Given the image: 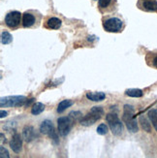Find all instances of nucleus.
Returning a JSON list of instances; mask_svg holds the SVG:
<instances>
[{
  "label": "nucleus",
  "instance_id": "11",
  "mask_svg": "<svg viewBox=\"0 0 157 158\" xmlns=\"http://www.w3.org/2000/svg\"><path fill=\"white\" fill-rule=\"evenodd\" d=\"M86 97L88 100H91L93 102H100L105 99L106 94L104 92H87Z\"/></svg>",
  "mask_w": 157,
  "mask_h": 158
},
{
  "label": "nucleus",
  "instance_id": "7",
  "mask_svg": "<svg viewBox=\"0 0 157 158\" xmlns=\"http://www.w3.org/2000/svg\"><path fill=\"white\" fill-rule=\"evenodd\" d=\"M20 19H22V14L18 11H13L6 15L5 23L7 24V26L14 28V27H17L20 23Z\"/></svg>",
  "mask_w": 157,
  "mask_h": 158
},
{
  "label": "nucleus",
  "instance_id": "9",
  "mask_svg": "<svg viewBox=\"0 0 157 158\" xmlns=\"http://www.w3.org/2000/svg\"><path fill=\"white\" fill-rule=\"evenodd\" d=\"M23 139L25 142H27V143L32 142L36 137L35 130H34V128L32 126H25L23 131Z\"/></svg>",
  "mask_w": 157,
  "mask_h": 158
},
{
  "label": "nucleus",
  "instance_id": "2",
  "mask_svg": "<svg viewBox=\"0 0 157 158\" xmlns=\"http://www.w3.org/2000/svg\"><path fill=\"white\" fill-rule=\"evenodd\" d=\"M104 114V110L102 107H93L90 112L88 113L85 118L81 119V124L84 126H90L93 125L98 119L102 118V115Z\"/></svg>",
  "mask_w": 157,
  "mask_h": 158
},
{
  "label": "nucleus",
  "instance_id": "21",
  "mask_svg": "<svg viewBox=\"0 0 157 158\" xmlns=\"http://www.w3.org/2000/svg\"><path fill=\"white\" fill-rule=\"evenodd\" d=\"M97 133L99 135H106L108 133V126L104 123H102L97 127Z\"/></svg>",
  "mask_w": 157,
  "mask_h": 158
},
{
  "label": "nucleus",
  "instance_id": "4",
  "mask_svg": "<svg viewBox=\"0 0 157 158\" xmlns=\"http://www.w3.org/2000/svg\"><path fill=\"white\" fill-rule=\"evenodd\" d=\"M106 120L109 126L111 128V131L114 136H120L123 132V124L119 120L118 116L115 114H109L106 116Z\"/></svg>",
  "mask_w": 157,
  "mask_h": 158
},
{
  "label": "nucleus",
  "instance_id": "25",
  "mask_svg": "<svg viewBox=\"0 0 157 158\" xmlns=\"http://www.w3.org/2000/svg\"><path fill=\"white\" fill-rule=\"evenodd\" d=\"M7 114H8V113L5 112V111H1V113H0V118H4L7 116Z\"/></svg>",
  "mask_w": 157,
  "mask_h": 158
},
{
  "label": "nucleus",
  "instance_id": "12",
  "mask_svg": "<svg viewBox=\"0 0 157 158\" xmlns=\"http://www.w3.org/2000/svg\"><path fill=\"white\" fill-rule=\"evenodd\" d=\"M35 23V18L30 13H25L23 16V25L24 27H30Z\"/></svg>",
  "mask_w": 157,
  "mask_h": 158
},
{
  "label": "nucleus",
  "instance_id": "27",
  "mask_svg": "<svg viewBox=\"0 0 157 158\" xmlns=\"http://www.w3.org/2000/svg\"><path fill=\"white\" fill-rule=\"evenodd\" d=\"M153 65H154V67H156L157 68V56L154 58V60H153Z\"/></svg>",
  "mask_w": 157,
  "mask_h": 158
},
{
  "label": "nucleus",
  "instance_id": "14",
  "mask_svg": "<svg viewBox=\"0 0 157 158\" xmlns=\"http://www.w3.org/2000/svg\"><path fill=\"white\" fill-rule=\"evenodd\" d=\"M45 110V105L43 103H40V102H36L35 104L32 106V109H31V114H34V115H38L40 114L41 113H43Z\"/></svg>",
  "mask_w": 157,
  "mask_h": 158
},
{
  "label": "nucleus",
  "instance_id": "17",
  "mask_svg": "<svg viewBox=\"0 0 157 158\" xmlns=\"http://www.w3.org/2000/svg\"><path fill=\"white\" fill-rule=\"evenodd\" d=\"M140 123H141V126L142 128L145 130L147 132H151V123L148 122V119L146 118L145 115H141L140 116Z\"/></svg>",
  "mask_w": 157,
  "mask_h": 158
},
{
  "label": "nucleus",
  "instance_id": "18",
  "mask_svg": "<svg viewBox=\"0 0 157 158\" xmlns=\"http://www.w3.org/2000/svg\"><path fill=\"white\" fill-rule=\"evenodd\" d=\"M143 6H144L146 10L154 12L157 10V1H155V0H147V1L144 2Z\"/></svg>",
  "mask_w": 157,
  "mask_h": 158
},
{
  "label": "nucleus",
  "instance_id": "5",
  "mask_svg": "<svg viewBox=\"0 0 157 158\" xmlns=\"http://www.w3.org/2000/svg\"><path fill=\"white\" fill-rule=\"evenodd\" d=\"M57 126H58V132L61 136H67L70 133L72 126H73V121L72 118H66V116H63V118H59L57 119Z\"/></svg>",
  "mask_w": 157,
  "mask_h": 158
},
{
  "label": "nucleus",
  "instance_id": "16",
  "mask_svg": "<svg viewBox=\"0 0 157 158\" xmlns=\"http://www.w3.org/2000/svg\"><path fill=\"white\" fill-rule=\"evenodd\" d=\"M125 94L130 96V97H134V98H139V97H142L144 92L141 89H138V88H130V89H127L125 91Z\"/></svg>",
  "mask_w": 157,
  "mask_h": 158
},
{
  "label": "nucleus",
  "instance_id": "1",
  "mask_svg": "<svg viewBox=\"0 0 157 158\" xmlns=\"http://www.w3.org/2000/svg\"><path fill=\"white\" fill-rule=\"evenodd\" d=\"M135 110L133 106L125 105L123 108V115H122V119L123 122L126 124L127 129L132 133H136L139 131L137 120L134 118Z\"/></svg>",
  "mask_w": 157,
  "mask_h": 158
},
{
  "label": "nucleus",
  "instance_id": "19",
  "mask_svg": "<svg viewBox=\"0 0 157 158\" xmlns=\"http://www.w3.org/2000/svg\"><path fill=\"white\" fill-rule=\"evenodd\" d=\"M147 115H148V118L151 119L153 127L155 128V130L157 131V110L156 109L151 110V111L148 112Z\"/></svg>",
  "mask_w": 157,
  "mask_h": 158
},
{
  "label": "nucleus",
  "instance_id": "8",
  "mask_svg": "<svg viewBox=\"0 0 157 158\" xmlns=\"http://www.w3.org/2000/svg\"><path fill=\"white\" fill-rule=\"evenodd\" d=\"M10 147L13 149L14 152H16V153L20 152L22 147H23V139L19 134H18V133L14 134V136L12 137V140L10 142Z\"/></svg>",
  "mask_w": 157,
  "mask_h": 158
},
{
  "label": "nucleus",
  "instance_id": "23",
  "mask_svg": "<svg viewBox=\"0 0 157 158\" xmlns=\"http://www.w3.org/2000/svg\"><path fill=\"white\" fill-rule=\"evenodd\" d=\"M9 152L8 150H7L4 147L1 146V148H0V157L1 158H9Z\"/></svg>",
  "mask_w": 157,
  "mask_h": 158
},
{
  "label": "nucleus",
  "instance_id": "26",
  "mask_svg": "<svg viewBox=\"0 0 157 158\" xmlns=\"http://www.w3.org/2000/svg\"><path fill=\"white\" fill-rule=\"evenodd\" d=\"M4 141H6V139L4 138V134H3V133H1V145H3Z\"/></svg>",
  "mask_w": 157,
  "mask_h": 158
},
{
  "label": "nucleus",
  "instance_id": "15",
  "mask_svg": "<svg viewBox=\"0 0 157 158\" xmlns=\"http://www.w3.org/2000/svg\"><path fill=\"white\" fill-rule=\"evenodd\" d=\"M73 104H74V102L71 101V100H63V101H61L59 104H58L57 112L59 114L63 113L65 110H67V108H70Z\"/></svg>",
  "mask_w": 157,
  "mask_h": 158
},
{
  "label": "nucleus",
  "instance_id": "20",
  "mask_svg": "<svg viewBox=\"0 0 157 158\" xmlns=\"http://www.w3.org/2000/svg\"><path fill=\"white\" fill-rule=\"evenodd\" d=\"M12 41H13V37L9 32L3 31L1 33V43L3 45H8L10 43H12Z\"/></svg>",
  "mask_w": 157,
  "mask_h": 158
},
{
  "label": "nucleus",
  "instance_id": "24",
  "mask_svg": "<svg viewBox=\"0 0 157 158\" xmlns=\"http://www.w3.org/2000/svg\"><path fill=\"white\" fill-rule=\"evenodd\" d=\"M70 118H75V119H78V118H80L81 116V114L80 113V112H72V113H70Z\"/></svg>",
  "mask_w": 157,
  "mask_h": 158
},
{
  "label": "nucleus",
  "instance_id": "3",
  "mask_svg": "<svg viewBox=\"0 0 157 158\" xmlns=\"http://www.w3.org/2000/svg\"><path fill=\"white\" fill-rule=\"evenodd\" d=\"M27 101L26 97L23 95H13L6 96L0 99V107L8 108V107H20L25 104Z\"/></svg>",
  "mask_w": 157,
  "mask_h": 158
},
{
  "label": "nucleus",
  "instance_id": "6",
  "mask_svg": "<svg viewBox=\"0 0 157 158\" xmlns=\"http://www.w3.org/2000/svg\"><path fill=\"white\" fill-rule=\"evenodd\" d=\"M103 26L108 32H118L122 28V22L118 18H111L105 20Z\"/></svg>",
  "mask_w": 157,
  "mask_h": 158
},
{
  "label": "nucleus",
  "instance_id": "10",
  "mask_svg": "<svg viewBox=\"0 0 157 158\" xmlns=\"http://www.w3.org/2000/svg\"><path fill=\"white\" fill-rule=\"evenodd\" d=\"M54 130L53 128V124L52 122L50 121V120H45L42 122V124L40 126V131L42 134H45V135H50L52 131Z\"/></svg>",
  "mask_w": 157,
  "mask_h": 158
},
{
  "label": "nucleus",
  "instance_id": "22",
  "mask_svg": "<svg viewBox=\"0 0 157 158\" xmlns=\"http://www.w3.org/2000/svg\"><path fill=\"white\" fill-rule=\"evenodd\" d=\"M112 0H98V4L100 8H107L111 4Z\"/></svg>",
  "mask_w": 157,
  "mask_h": 158
},
{
  "label": "nucleus",
  "instance_id": "13",
  "mask_svg": "<svg viewBox=\"0 0 157 158\" xmlns=\"http://www.w3.org/2000/svg\"><path fill=\"white\" fill-rule=\"evenodd\" d=\"M47 26L51 29H58L61 26V20L57 18H51L47 22Z\"/></svg>",
  "mask_w": 157,
  "mask_h": 158
}]
</instances>
